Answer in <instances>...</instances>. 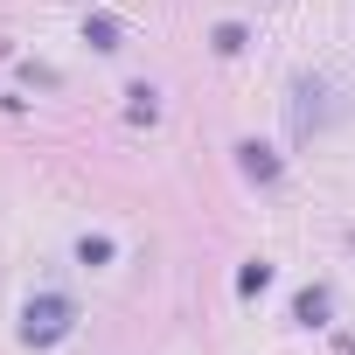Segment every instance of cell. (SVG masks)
<instances>
[{
  "label": "cell",
  "instance_id": "6da1fadb",
  "mask_svg": "<svg viewBox=\"0 0 355 355\" xmlns=\"http://www.w3.org/2000/svg\"><path fill=\"white\" fill-rule=\"evenodd\" d=\"M63 327H70V306L63 300H28V313H21V334L28 341H56Z\"/></svg>",
  "mask_w": 355,
  "mask_h": 355
},
{
  "label": "cell",
  "instance_id": "7a4b0ae2",
  "mask_svg": "<svg viewBox=\"0 0 355 355\" xmlns=\"http://www.w3.org/2000/svg\"><path fill=\"white\" fill-rule=\"evenodd\" d=\"M237 153H244V167H251V174H258V182H272V174H279V160H272V153H265V146H237Z\"/></svg>",
  "mask_w": 355,
  "mask_h": 355
},
{
  "label": "cell",
  "instance_id": "3957f363",
  "mask_svg": "<svg viewBox=\"0 0 355 355\" xmlns=\"http://www.w3.org/2000/svg\"><path fill=\"white\" fill-rule=\"evenodd\" d=\"M91 42H98V49H119V21L98 15V21H91Z\"/></svg>",
  "mask_w": 355,
  "mask_h": 355
},
{
  "label": "cell",
  "instance_id": "277c9868",
  "mask_svg": "<svg viewBox=\"0 0 355 355\" xmlns=\"http://www.w3.org/2000/svg\"><path fill=\"white\" fill-rule=\"evenodd\" d=\"M216 49H223V56H230V49H244V28H237V21H223V28H216Z\"/></svg>",
  "mask_w": 355,
  "mask_h": 355
}]
</instances>
